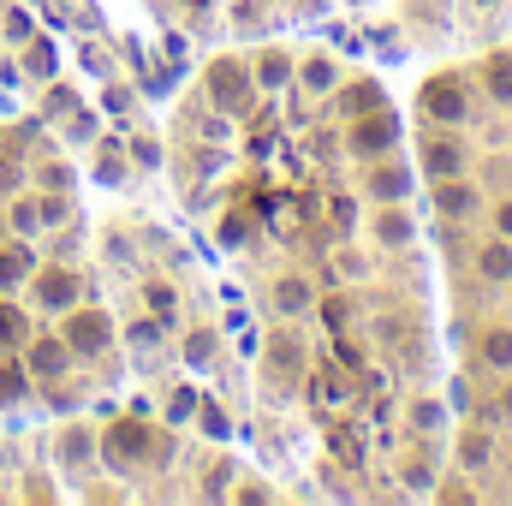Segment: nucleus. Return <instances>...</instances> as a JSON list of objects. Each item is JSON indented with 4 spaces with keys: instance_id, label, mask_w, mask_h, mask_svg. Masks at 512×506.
I'll return each instance as SVG.
<instances>
[{
    "instance_id": "f257e3e1",
    "label": "nucleus",
    "mask_w": 512,
    "mask_h": 506,
    "mask_svg": "<svg viewBox=\"0 0 512 506\" xmlns=\"http://www.w3.org/2000/svg\"><path fill=\"white\" fill-rule=\"evenodd\" d=\"M66 364H72L66 334H30L24 340V370H30V381H60Z\"/></svg>"
},
{
    "instance_id": "f03ea898",
    "label": "nucleus",
    "mask_w": 512,
    "mask_h": 506,
    "mask_svg": "<svg viewBox=\"0 0 512 506\" xmlns=\"http://www.w3.org/2000/svg\"><path fill=\"white\" fill-rule=\"evenodd\" d=\"M60 334H66L72 358H96V352H108V340H114V322H108L102 310H72Z\"/></svg>"
},
{
    "instance_id": "7ed1b4c3",
    "label": "nucleus",
    "mask_w": 512,
    "mask_h": 506,
    "mask_svg": "<svg viewBox=\"0 0 512 506\" xmlns=\"http://www.w3.org/2000/svg\"><path fill=\"white\" fill-rule=\"evenodd\" d=\"M30 286H36V304L42 310H72L78 304V274L72 268H36Z\"/></svg>"
},
{
    "instance_id": "20e7f679",
    "label": "nucleus",
    "mask_w": 512,
    "mask_h": 506,
    "mask_svg": "<svg viewBox=\"0 0 512 506\" xmlns=\"http://www.w3.org/2000/svg\"><path fill=\"white\" fill-rule=\"evenodd\" d=\"M30 274H36V256H30L24 239H18V245H0V298H12Z\"/></svg>"
},
{
    "instance_id": "39448f33",
    "label": "nucleus",
    "mask_w": 512,
    "mask_h": 506,
    "mask_svg": "<svg viewBox=\"0 0 512 506\" xmlns=\"http://www.w3.org/2000/svg\"><path fill=\"white\" fill-rule=\"evenodd\" d=\"M54 453H60V465H90V453H96V441H90V429H84V423H72V429H60V441H54Z\"/></svg>"
},
{
    "instance_id": "423d86ee",
    "label": "nucleus",
    "mask_w": 512,
    "mask_h": 506,
    "mask_svg": "<svg viewBox=\"0 0 512 506\" xmlns=\"http://www.w3.org/2000/svg\"><path fill=\"white\" fill-rule=\"evenodd\" d=\"M6 227H12L18 239H36V233H42V203H36V197H18V203L6 209Z\"/></svg>"
},
{
    "instance_id": "0eeeda50",
    "label": "nucleus",
    "mask_w": 512,
    "mask_h": 506,
    "mask_svg": "<svg viewBox=\"0 0 512 506\" xmlns=\"http://www.w3.org/2000/svg\"><path fill=\"white\" fill-rule=\"evenodd\" d=\"M24 393H30V370L24 364H0V405H12Z\"/></svg>"
},
{
    "instance_id": "6e6552de",
    "label": "nucleus",
    "mask_w": 512,
    "mask_h": 506,
    "mask_svg": "<svg viewBox=\"0 0 512 506\" xmlns=\"http://www.w3.org/2000/svg\"><path fill=\"white\" fill-rule=\"evenodd\" d=\"M24 340H30V322L12 304H0V346H24Z\"/></svg>"
},
{
    "instance_id": "1a4fd4ad",
    "label": "nucleus",
    "mask_w": 512,
    "mask_h": 506,
    "mask_svg": "<svg viewBox=\"0 0 512 506\" xmlns=\"http://www.w3.org/2000/svg\"><path fill=\"white\" fill-rule=\"evenodd\" d=\"M393 143V120H376V126H358V149L364 155H376V149H387Z\"/></svg>"
},
{
    "instance_id": "9d476101",
    "label": "nucleus",
    "mask_w": 512,
    "mask_h": 506,
    "mask_svg": "<svg viewBox=\"0 0 512 506\" xmlns=\"http://www.w3.org/2000/svg\"><path fill=\"white\" fill-rule=\"evenodd\" d=\"M24 72H36V78H48V72H54V54H48V42H30V54H24Z\"/></svg>"
},
{
    "instance_id": "9b49d317",
    "label": "nucleus",
    "mask_w": 512,
    "mask_h": 506,
    "mask_svg": "<svg viewBox=\"0 0 512 506\" xmlns=\"http://www.w3.org/2000/svg\"><path fill=\"white\" fill-rule=\"evenodd\" d=\"M483 274H495V280H507V274H512V251H507V245H495V251L483 256Z\"/></svg>"
},
{
    "instance_id": "f8f14e48",
    "label": "nucleus",
    "mask_w": 512,
    "mask_h": 506,
    "mask_svg": "<svg viewBox=\"0 0 512 506\" xmlns=\"http://www.w3.org/2000/svg\"><path fill=\"white\" fill-rule=\"evenodd\" d=\"M429 108H435L441 120H459V102H453V90H447V84H441V90L429 96Z\"/></svg>"
},
{
    "instance_id": "ddd939ff",
    "label": "nucleus",
    "mask_w": 512,
    "mask_h": 506,
    "mask_svg": "<svg viewBox=\"0 0 512 506\" xmlns=\"http://www.w3.org/2000/svg\"><path fill=\"white\" fill-rule=\"evenodd\" d=\"M441 209H447V215L471 209V191H465V185H447V191H441Z\"/></svg>"
},
{
    "instance_id": "4468645a",
    "label": "nucleus",
    "mask_w": 512,
    "mask_h": 506,
    "mask_svg": "<svg viewBox=\"0 0 512 506\" xmlns=\"http://www.w3.org/2000/svg\"><path fill=\"white\" fill-rule=\"evenodd\" d=\"M66 215H72L66 197H48V203H42V227H54V221H66Z\"/></svg>"
},
{
    "instance_id": "2eb2a0df",
    "label": "nucleus",
    "mask_w": 512,
    "mask_h": 506,
    "mask_svg": "<svg viewBox=\"0 0 512 506\" xmlns=\"http://www.w3.org/2000/svg\"><path fill=\"white\" fill-rule=\"evenodd\" d=\"M489 78H495V96L512 102V66H507V60H495V72H489Z\"/></svg>"
},
{
    "instance_id": "dca6fc26",
    "label": "nucleus",
    "mask_w": 512,
    "mask_h": 506,
    "mask_svg": "<svg viewBox=\"0 0 512 506\" xmlns=\"http://www.w3.org/2000/svg\"><path fill=\"white\" fill-rule=\"evenodd\" d=\"M489 364H512V334H495L489 340Z\"/></svg>"
},
{
    "instance_id": "f3484780",
    "label": "nucleus",
    "mask_w": 512,
    "mask_h": 506,
    "mask_svg": "<svg viewBox=\"0 0 512 506\" xmlns=\"http://www.w3.org/2000/svg\"><path fill=\"white\" fill-rule=\"evenodd\" d=\"M483 459H489V441H483V435H471V441H465V465H483Z\"/></svg>"
},
{
    "instance_id": "a211bd4d",
    "label": "nucleus",
    "mask_w": 512,
    "mask_h": 506,
    "mask_svg": "<svg viewBox=\"0 0 512 506\" xmlns=\"http://www.w3.org/2000/svg\"><path fill=\"white\" fill-rule=\"evenodd\" d=\"M501 233H512V203L501 209Z\"/></svg>"
}]
</instances>
